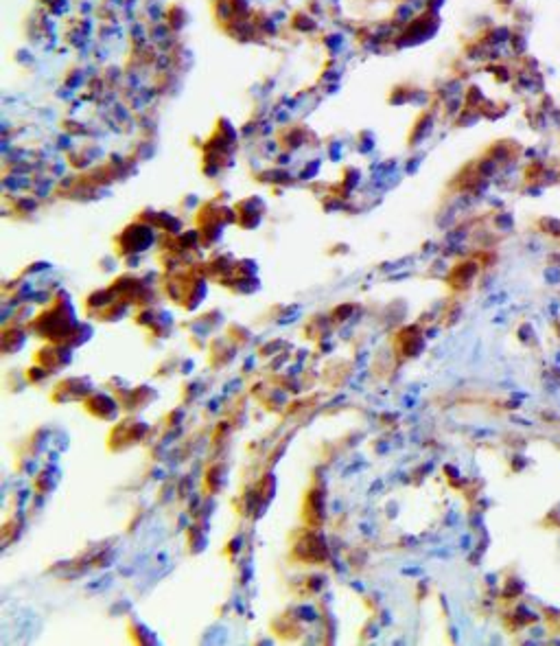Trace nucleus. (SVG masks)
Returning a JSON list of instances; mask_svg holds the SVG:
<instances>
[{
    "mask_svg": "<svg viewBox=\"0 0 560 646\" xmlns=\"http://www.w3.org/2000/svg\"><path fill=\"white\" fill-rule=\"evenodd\" d=\"M50 346L40 351V364L48 370V372H55L64 366H68L72 362V351L68 349H62V346H55V355H50Z\"/></svg>",
    "mask_w": 560,
    "mask_h": 646,
    "instance_id": "f257e3e1",
    "label": "nucleus"
}]
</instances>
